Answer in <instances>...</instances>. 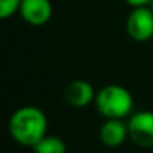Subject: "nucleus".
<instances>
[{
	"instance_id": "8",
	"label": "nucleus",
	"mask_w": 153,
	"mask_h": 153,
	"mask_svg": "<svg viewBox=\"0 0 153 153\" xmlns=\"http://www.w3.org/2000/svg\"><path fill=\"white\" fill-rule=\"evenodd\" d=\"M35 153H66V144L62 138L56 135H45L33 147Z\"/></svg>"
},
{
	"instance_id": "2",
	"label": "nucleus",
	"mask_w": 153,
	"mask_h": 153,
	"mask_svg": "<svg viewBox=\"0 0 153 153\" xmlns=\"http://www.w3.org/2000/svg\"><path fill=\"white\" fill-rule=\"evenodd\" d=\"M95 105L105 119H125L132 111L134 98L126 87L108 84L96 93Z\"/></svg>"
},
{
	"instance_id": "7",
	"label": "nucleus",
	"mask_w": 153,
	"mask_h": 153,
	"mask_svg": "<svg viewBox=\"0 0 153 153\" xmlns=\"http://www.w3.org/2000/svg\"><path fill=\"white\" fill-rule=\"evenodd\" d=\"M99 138L107 147L122 146L126 138H129L128 123H125L122 119H107L99 129Z\"/></svg>"
},
{
	"instance_id": "4",
	"label": "nucleus",
	"mask_w": 153,
	"mask_h": 153,
	"mask_svg": "<svg viewBox=\"0 0 153 153\" xmlns=\"http://www.w3.org/2000/svg\"><path fill=\"white\" fill-rule=\"evenodd\" d=\"M129 138L143 149H153V111H138L128 120Z\"/></svg>"
},
{
	"instance_id": "5",
	"label": "nucleus",
	"mask_w": 153,
	"mask_h": 153,
	"mask_svg": "<svg viewBox=\"0 0 153 153\" xmlns=\"http://www.w3.org/2000/svg\"><path fill=\"white\" fill-rule=\"evenodd\" d=\"M18 14L27 24L41 27L51 20L53 5L50 0H23Z\"/></svg>"
},
{
	"instance_id": "9",
	"label": "nucleus",
	"mask_w": 153,
	"mask_h": 153,
	"mask_svg": "<svg viewBox=\"0 0 153 153\" xmlns=\"http://www.w3.org/2000/svg\"><path fill=\"white\" fill-rule=\"evenodd\" d=\"M23 0H0V18L8 20L20 12Z\"/></svg>"
},
{
	"instance_id": "11",
	"label": "nucleus",
	"mask_w": 153,
	"mask_h": 153,
	"mask_svg": "<svg viewBox=\"0 0 153 153\" xmlns=\"http://www.w3.org/2000/svg\"><path fill=\"white\" fill-rule=\"evenodd\" d=\"M147 6H149V8H150V9H152V11H153V0H150V3H149V5H147Z\"/></svg>"
},
{
	"instance_id": "10",
	"label": "nucleus",
	"mask_w": 153,
	"mask_h": 153,
	"mask_svg": "<svg viewBox=\"0 0 153 153\" xmlns=\"http://www.w3.org/2000/svg\"><path fill=\"white\" fill-rule=\"evenodd\" d=\"M125 2L132 8H140V6H147L150 3V0H125Z\"/></svg>"
},
{
	"instance_id": "6",
	"label": "nucleus",
	"mask_w": 153,
	"mask_h": 153,
	"mask_svg": "<svg viewBox=\"0 0 153 153\" xmlns=\"http://www.w3.org/2000/svg\"><path fill=\"white\" fill-rule=\"evenodd\" d=\"M96 93L93 86L86 80H74L65 89V101L75 108H84L95 102Z\"/></svg>"
},
{
	"instance_id": "3",
	"label": "nucleus",
	"mask_w": 153,
	"mask_h": 153,
	"mask_svg": "<svg viewBox=\"0 0 153 153\" xmlns=\"http://www.w3.org/2000/svg\"><path fill=\"white\" fill-rule=\"evenodd\" d=\"M126 33L137 42L153 38V11L149 6L134 8L126 20Z\"/></svg>"
},
{
	"instance_id": "1",
	"label": "nucleus",
	"mask_w": 153,
	"mask_h": 153,
	"mask_svg": "<svg viewBox=\"0 0 153 153\" xmlns=\"http://www.w3.org/2000/svg\"><path fill=\"white\" fill-rule=\"evenodd\" d=\"M8 128L14 141L26 147H33L47 135L48 119L41 108L26 105L14 111Z\"/></svg>"
}]
</instances>
